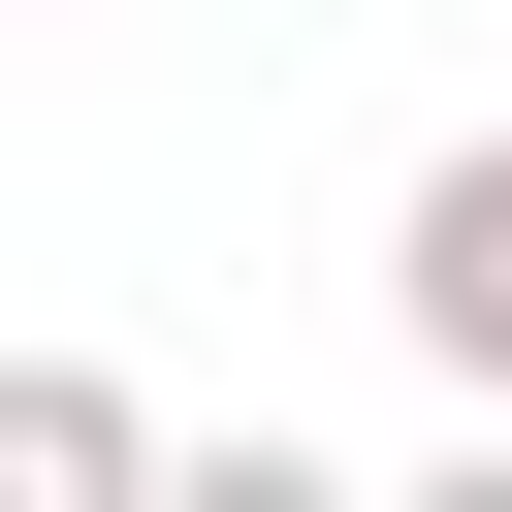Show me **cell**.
<instances>
[{
  "label": "cell",
  "mask_w": 512,
  "mask_h": 512,
  "mask_svg": "<svg viewBox=\"0 0 512 512\" xmlns=\"http://www.w3.org/2000/svg\"><path fill=\"white\" fill-rule=\"evenodd\" d=\"M384 320L448 352V416H512V128H448V160L384 192Z\"/></svg>",
  "instance_id": "1"
},
{
  "label": "cell",
  "mask_w": 512,
  "mask_h": 512,
  "mask_svg": "<svg viewBox=\"0 0 512 512\" xmlns=\"http://www.w3.org/2000/svg\"><path fill=\"white\" fill-rule=\"evenodd\" d=\"M192 448H160V384H96V352H0V512H160Z\"/></svg>",
  "instance_id": "2"
},
{
  "label": "cell",
  "mask_w": 512,
  "mask_h": 512,
  "mask_svg": "<svg viewBox=\"0 0 512 512\" xmlns=\"http://www.w3.org/2000/svg\"><path fill=\"white\" fill-rule=\"evenodd\" d=\"M0 32H32V0H0Z\"/></svg>",
  "instance_id": "3"
}]
</instances>
